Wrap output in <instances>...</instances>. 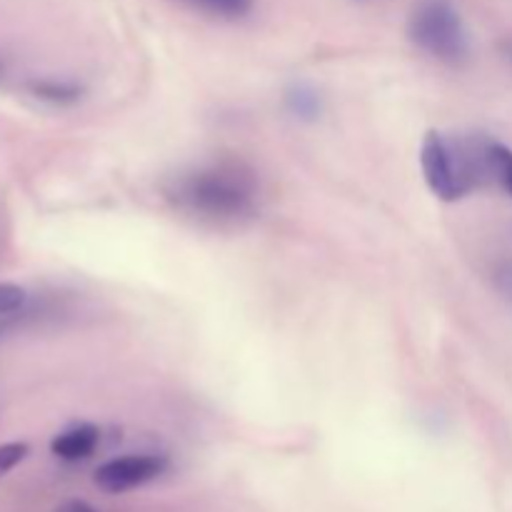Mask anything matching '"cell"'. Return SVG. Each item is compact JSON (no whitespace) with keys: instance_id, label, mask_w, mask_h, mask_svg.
I'll return each instance as SVG.
<instances>
[{"instance_id":"obj_13","label":"cell","mask_w":512,"mask_h":512,"mask_svg":"<svg viewBox=\"0 0 512 512\" xmlns=\"http://www.w3.org/2000/svg\"><path fill=\"white\" fill-rule=\"evenodd\" d=\"M500 280H503V290L512 298V265L508 270H503V273H500Z\"/></svg>"},{"instance_id":"obj_10","label":"cell","mask_w":512,"mask_h":512,"mask_svg":"<svg viewBox=\"0 0 512 512\" xmlns=\"http://www.w3.org/2000/svg\"><path fill=\"white\" fill-rule=\"evenodd\" d=\"M25 300H28V293L20 285L0 283V318L18 315L25 308Z\"/></svg>"},{"instance_id":"obj_11","label":"cell","mask_w":512,"mask_h":512,"mask_svg":"<svg viewBox=\"0 0 512 512\" xmlns=\"http://www.w3.org/2000/svg\"><path fill=\"white\" fill-rule=\"evenodd\" d=\"M28 453H30L28 443H20V440L0 445V475H5V473H10V470L18 468V465L28 458Z\"/></svg>"},{"instance_id":"obj_8","label":"cell","mask_w":512,"mask_h":512,"mask_svg":"<svg viewBox=\"0 0 512 512\" xmlns=\"http://www.w3.org/2000/svg\"><path fill=\"white\" fill-rule=\"evenodd\" d=\"M285 103H288L290 113L298 115V118H318L320 113V98L318 93H315L313 88H308V85H293V88L288 90V95H285Z\"/></svg>"},{"instance_id":"obj_1","label":"cell","mask_w":512,"mask_h":512,"mask_svg":"<svg viewBox=\"0 0 512 512\" xmlns=\"http://www.w3.org/2000/svg\"><path fill=\"white\" fill-rule=\"evenodd\" d=\"M493 143L485 138H448L438 130H428L420 148V168L430 193L443 203H455L495 183Z\"/></svg>"},{"instance_id":"obj_12","label":"cell","mask_w":512,"mask_h":512,"mask_svg":"<svg viewBox=\"0 0 512 512\" xmlns=\"http://www.w3.org/2000/svg\"><path fill=\"white\" fill-rule=\"evenodd\" d=\"M55 512H98L93 505H88L85 500H65Z\"/></svg>"},{"instance_id":"obj_7","label":"cell","mask_w":512,"mask_h":512,"mask_svg":"<svg viewBox=\"0 0 512 512\" xmlns=\"http://www.w3.org/2000/svg\"><path fill=\"white\" fill-rule=\"evenodd\" d=\"M193 8L220 20H240L253 10L255 0H185Z\"/></svg>"},{"instance_id":"obj_5","label":"cell","mask_w":512,"mask_h":512,"mask_svg":"<svg viewBox=\"0 0 512 512\" xmlns=\"http://www.w3.org/2000/svg\"><path fill=\"white\" fill-rule=\"evenodd\" d=\"M100 443V430L90 423H78L73 428L63 430L55 435L50 443V453L63 463H80V460L90 458Z\"/></svg>"},{"instance_id":"obj_9","label":"cell","mask_w":512,"mask_h":512,"mask_svg":"<svg viewBox=\"0 0 512 512\" xmlns=\"http://www.w3.org/2000/svg\"><path fill=\"white\" fill-rule=\"evenodd\" d=\"M493 175L495 183L503 185L512 195V150L503 143H493Z\"/></svg>"},{"instance_id":"obj_3","label":"cell","mask_w":512,"mask_h":512,"mask_svg":"<svg viewBox=\"0 0 512 512\" xmlns=\"http://www.w3.org/2000/svg\"><path fill=\"white\" fill-rule=\"evenodd\" d=\"M408 35L418 50L445 65H460L470 55V38L453 0H418L408 20Z\"/></svg>"},{"instance_id":"obj_6","label":"cell","mask_w":512,"mask_h":512,"mask_svg":"<svg viewBox=\"0 0 512 512\" xmlns=\"http://www.w3.org/2000/svg\"><path fill=\"white\" fill-rule=\"evenodd\" d=\"M30 93H33L38 100H45V103H55V105H68L80 98L78 85L68 83V80H53V78L33 80V83H30Z\"/></svg>"},{"instance_id":"obj_14","label":"cell","mask_w":512,"mask_h":512,"mask_svg":"<svg viewBox=\"0 0 512 512\" xmlns=\"http://www.w3.org/2000/svg\"><path fill=\"white\" fill-rule=\"evenodd\" d=\"M505 55H508V60L512 63V40H508V43H505Z\"/></svg>"},{"instance_id":"obj_2","label":"cell","mask_w":512,"mask_h":512,"mask_svg":"<svg viewBox=\"0 0 512 512\" xmlns=\"http://www.w3.org/2000/svg\"><path fill=\"white\" fill-rule=\"evenodd\" d=\"M168 198L180 210L218 223H238L258 208V188L253 178L233 165H210L175 180Z\"/></svg>"},{"instance_id":"obj_4","label":"cell","mask_w":512,"mask_h":512,"mask_svg":"<svg viewBox=\"0 0 512 512\" xmlns=\"http://www.w3.org/2000/svg\"><path fill=\"white\" fill-rule=\"evenodd\" d=\"M165 468L168 460L163 455H123L100 465L93 480L103 493L118 495L153 483L165 473Z\"/></svg>"}]
</instances>
